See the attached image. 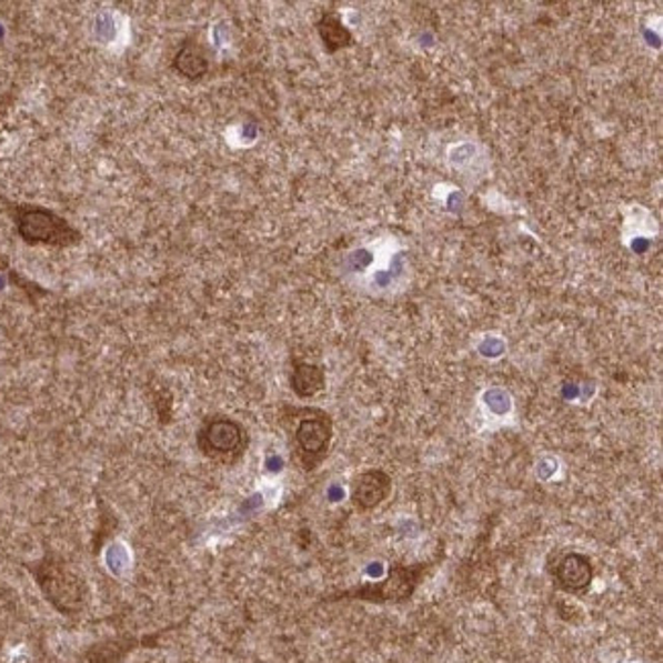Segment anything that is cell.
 <instances>
[{
  "instance_id": "cell-11",
  "label": "cell",
  "mask_w": 663,
  "mask_h": 663,
  "mask_svg": "<svg viewBox=\"0 0 663 663\" xmlns=\"http://www.w3.org/2000/svg\"><path fill=\"white\" fill-rule=\"evenodd\" d=\"M138 639H111L88 651V663H119L127 653L138 647Z\"/></svg>"
},
{
  "instance_id": "cell-8",
  "label": "cell",
  "mask_w": 663,
  "mask_h": 663,
  "mask_svg": "<svg viewBox=\"0 0 663 663\" xmlns=\"http://www.w3.org/2000/svg\"><path fill=\"white\" fill-rule=\"evenodd\" d=\"M172 68L175 74L187 80H201L211 70V60L199 41H187L175 51Z\"/></svg>"
},
{
  "instance_id": "cell-9",
  "label": "cell",
  "mask_w": 663,
  "mask_h": 663,
  "mask_svg": "<svg viewBox=\"0 0 663 663\" xmlns=\"http://www.w3.org/2000/svg\"><path fill=\"white\" fill-rule=\"evenodd\" d=\"M317 33L327 53H338L353 46V33L343 23V19L335 11H327L317 21Z\"/></svg>"
},
{
  "instance_id": "cell-2",
  "label": "cell",
  "mask_w": 663,
  "mask_h": 663,
  "mask_svg": "<svg viewBox=\"0 0 663 663\" xmlns=\"http://www.w3.org/2000/svg\"><path fill=\"white\" fill-rule=\"evenodd\" d=\"M17 231L29 245H50V248H72L80 243V231L70 225L63 217L43 207L21 204L14 207Z\"/></svg>"
},
{
  "instance_id": "cell-4",
  "label": "cell",
  "mask_w": 663,
  "mask_h": 663,
  "mask_svg": "<svg viewBox=\"0 0 663 663\" xmlns=\"http://www.w3.org/2000/svg\"><path fill=\"white\" fill-rule=\"evenodd\" d=\"M294 450L299 462L307 472H313L325 462L333 441V419L321 409H299L294 411Z\"/></svg>"
},
{
  "instance_id": "cell-10",
  "label": "cell",
  "mask_w": 663,
  "mask_h": 663,
  "mask_svg": "<svg viewBox=\"0 0 663 663\" xmlns=\"http://www.w3.org/2000/svg\"><path fill=\"white\" fill-rule=\"evenodd\" d=\"M325 370L317 363L294 362L290 374V389L299 399H313L325 389Z\"/></svg>"
},
{
  "instance_id": "cell-6",
  "label": "cell",
  "mask_w": 663,
  "mask_h": 663,
  "mask_svg": "<svg viewBox=\"0 0 663 663\" xmlns=\"http://www.w3.org/2000/svg\"><path fill=\"white\" fill-rule=\"evenodd\" d=\"M392 492V478L384 470H365L353 478L351 502L360 511H372L386 501Z\"/></svg>"
},
{
  "instance_id": "cell-1",
  "label": "cell",
  "mask_w": 663,
  "mask_h": 663,
  "mask_svg": "<svg viewBox=\"0 0 663 663\" xmlns=\"http://www.w3.org/2000/svg\"><path fill=\"white\" fill-rule=\"evenodd\" d=\"M27 570L36 580L43 599L50 602L58 613L74 616L84 609L87 582L58 553L48 551L38 562L27 563Z\"/></svg>"
},
{
  "instance_id": "cell-5",
  "label": "cell",
  "mask_w": 663,
  "mask_h": 663,
  "mask_svg": "<svg viewBox=\"0 0 663 663\" xmlns=\"http://www.w3.org/2000/svg\"><path fill=\"white\" fill-rule=\"evenodd\" d=\"M425 563H411V565H402V563H394L390 567L389 576L384 577L378 584H368L362 589L350 590L333 596L338 599H360V601L368 602H402L406 601L413 594L421 577L425 574Z\"/></svg>"
},
{
  "instance_id": "cell-7",
  "label": "cell",
  "mask_w": 663,
  "mask_h": 663,
  "mask_svg": "<svg viewBox=\"0 0 663 663\" xmlns=\"http://www.w3.org/2000/svg\"><path fill=\"white\" fill-rule=\"evenodd\" d=\"M592 563L582 553H567L555 567V577L567 592H584L592 584Z\"/></svg>"
},
{
  "instance_id": "cell-3",
  "label": "cell",
  "mask_w": 663,
  "mask_h": 663,
  "mask_svg": "<svg viewBox=\"0 0 663 663\" xmlns=\"http://www.w3.org/2000/svg\"><path fill=\"white\" fill-rule=\"evenodd\" d=\"M197 443H199V450L204 458L231 465V463L239 462L243 458V453L248 451L250 435H248L245 426L235 419L217 414V416L204 419V423L197 433Z\"/></svg>"
}]
</instances>
